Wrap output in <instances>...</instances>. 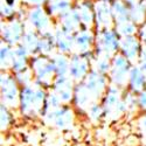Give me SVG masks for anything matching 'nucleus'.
<instances>
[{"label": "nucleus", "instance_id": "f257e3e1", "mask_svg": "<svg viewBox=\"0 0 146 146\" xmlns=\"http://www.w3.org/2000/svg\"><path fill=\"white\" fill-rule=\"evenodd\" d=\"M47 95V89L34 82L29 86L21 87L19 104L21 115L28 118L40 117Z\"/></svg>", "mask_w": 146, "mask_h": 146}, {"label": "nucleus", "instance_id": "f03ea898", "mask_svg": "<svg viewBox=\"0 0 146 146\" xmlns=\"http://www.w3.org/2000/svg\"><path fill=\"white\" fill-rule=\"evenodd\" d=\"M101 103L105 111V119L115 120L129 112L127 105L124 100L123 88H119L113 84H110L108 87Z\"/></svg>", "mask_w": 146, "mask_h": 146}, {"label": "nucleus", "instance_id": "7ed1b4c3", "mask_svg": "<svg viewBox=\"0 0 146 146\" xmlns=\"http://www.w3.org/2000/svg\"><path fill=\"white\" fill-rule=\"evenodd\" d=\"M29 66L33 70L34 83L46 89L52 88L53 82L56 77L52 56H44L40 54L32 55Z\"/></svg>", "mask_w": 146, "mask_h": 146}, {"label": "nucleus", "instance_id": "20e7f679", "mask_svg": "<svg viewBox=\"0 0 146 146\" xmlns=\"http://www.w3.org/2000/svg\"><path fill=\"white\" fill-rule=\"evenodd\" d=\"M120 47V35L115 28L96 31V40H95V55H103L113 57Z\"/></svg>", "mask_w": 146, "mask_h": 146}, {"label": "nucleus", "instance_id": "39448f33", "mask_svg": "<svg viewBox=\"0 0 146 146\" xmlns=\"http://www.w3.org/2000/svg\"><path fill=\"white\" fill-rule=\"evenodd\" d=\"M0 92H1V103L6 104L11 109L19 108L21 88L12 71L1 70V75H0Z\"/></svg>", "mask_w": 146, "mask_h": 146}, {"label": "nucleus", "instance_id": "423d86ee", "mask_svg": "<svg viewBox=\"0 0 146 146\" xmlns=\"http://www.w3.org/2000/svg\"><path fill=\"white\" fill-rule=\"evenodd\" d=\"M133 63L129 61L120 52H118L111 61V68L108 74L110 84L117 86L119 88H125L127 87L129 82V75L132 68Z\"/></svg>", "mask_w": 146, "mask_h": 146}, {"label": "nucleus", "instance_id": "0eeeda50", "mask_svg": "<svg viewBox=\"0 0 146 146\" xmlns=\"http://www.w3.org/2000/svg\"><path fill=\"white\" fill-rule=\"evenodd\" d=\"M43 121L57 130H70L75 123V112L68 104H62L58 109L42 117Z\"/></svg>", "mask_w": 146, "mask_h": 146}, {"label": "nucleus", "instance_id": "6e6552de", "mask_svg": "<svg viewBox=\"0 0 146 146\" xmlns=\"http://www.w3.org/2000/svg\"><path fill=\"white\" fill-rule=\"evenodd\" d=\"M26 29V22H23L21 18L17 15L4 20L0 23V34H1V40L11 46H17L21 42L22 35Z\"/></svg>", "mask_w": 146, "mask_h": 146}, {"label": "nucleus", "instance_id": "1a4fd4ad", "mask_svg": "<svg viewBox=\"0 0 146 146\" xmlns=\"http://www.w3.org/2000/svg\"><path fill=\"white\" fill-rule=\"evenodd\" d=\"M94 52L88 54L72 53L70 55L68 76L71 80H74L76 83L82 82L91 70V61L94 58Z\"/></svg>", "mask_w": 146, "mask_h": 146}, {"label": "nucleus", "instance_id": "9d476101", "mask_svg": "<svg viewBox=\"0 0 146 146\" xmlns=\"http://www.w3.org/2000/svg\"><path fill=\"white\" fill-rule=\"evenodd\" d=\"M53 17L48 13L46 6L31 7L26 15V25L39 33L53 29Z\"/></svg>", "mask_w": 146, "mask_h": 146}, {"label": "nucleus", "instance_id": "9b49d317", "mask_svg": "<svg viewBox=\"0 0 146 146\" xmlns=\"http://www.w3.org/2000/svg\"><path fill=\"white\" fill-rule=\"evenodd\" d=\"M87 89L90 91V94L94 96L96 102H101L103 96L110 86V81H109L108 75H104L102 72H98L95 69H91L87 77L82 81Z\"/></svg>", "mask_w": 146, "mask_h": 146}, {"label": "nucleus", "instance_id": "f8f14e48", "mask_svg": "<svg viewBox=\"0 0 146 146\" xmlns=\"http://www.w3.org/2000/svg\"><path fill=\"white\" fill-rule=\"evenodd\" d=\"M95 17H96V23H95L96 31L115 28V18L112 13L111 4H108L103 1V0H97L95 3Z\"/></svg>", "mask_w": 146, "mask_h": 146}, {"label": "nucleus", "instance_id": "ddd939ff", "mask_svg": "<svg viewBox=\"0 0 146 146\" xmlns=\"http://www.w3.org/2000/svg\"><path fill=\"white\" fill-rule=\"evenodd\" d=\"M75 86L76 82L71 80L68 75L56 76L53 82L52 90L58 96V98L62 101L63 104H69L74 101Z\"/></svg>", "mask_w": 146, "mask_h": 146}, {"label": "nucleus", "instance_id": "4468645a", "mask_svg": "<svg viewBox=\"0 0 146 146\" xmlns=\"http://www.w3.org/2000/svg\"><path fill=\"white\" fill-rule=\"evenodd\" d=\"M141 49H143V44L140 39L138 38V35L121 36L120 38L119 52L129 61H131L133 64L138 62Z\"/></svg>", "mask_w": 146, "mask_h": 146}, {"label": "nucleus", "instance_id": "2eb2a0df", "mask_svg": "<svg viewBox=\"0 0 146 146\" xmlns=\"http://www.w3.org/2000/svg\"><path fill=\"white\" fill-rule=\"evenodd\" d=\"M55 33V39H56V47H57V52L71 55L75 52V34L71 33L67 29H64L61 25H58L54 29Z\"/></svg>", "mask_w": 146, "mask_h": 146}, {"label": "nucleus", "instance_id": "dca6fc26", "mask_svg": "<svg viewBox=\"0 0 146 146\" xmlns=\"http://www.w3.org/2000/svg\"><path fill=\"white\" fill-rule=\"evenodd\" d=\"M74 6L78 13L82 28L95 29V4H92L89 0H78L76 4H74Z\"/></svg>", "mask_w": 146, "mask_h": 146}, {"label": "nucleus", "instance_id": "f3484780", "mask_svg": "<svg viewBox=\"0 0 146 146\" xmlns=\"http://www.w3.org/2000/svg\"><path fill=\"white\" fill-rule=\"evenodd\" d=\"M95 40H96V33L94 29H86L81 28L75 33V52L80 54H88L94 52L95 48Z\"/></svg>", "mask_w": 146, "mask_h": 146}, {"label": "nucleus", "instance_id": "a211bd4d", "mask_svg": "<svg viewBox=\"0 0 146 146\" xmlns=\"http://www.w3.org/2000/svg\"><path fill=\"white\" fill-rule=\"evenodd\" d=\"M94 102H96L94 96L90 94V91L87 89V87L84 86V83L83 82L76 83L75 92H74V101H72L74 105L78 109V110L86 112L88 110V108Z\"/></svg>", "mask_w": 146, "mask_h": 146}, {"label": "nucleus", "instance_id": "6ab92c4d", "mask_svg": "<svg viewBox=\"0 0 146 146\" xmlns=\"http://www.w3.org/2000/svg\"><path fill=\"white\" fill-rule=\"evenodd\" d=\"M57 52L56 39L54 29L40 33V40L38 46V54L44 56H53Z\"/></svg>", "mask_w": 146, "mask_h": 146}, {"label": "nucleus", "instance_id": "aec40b11", "mask_svg": "<svg viewBox=\"0 0 146 146\" xmlns=\"http://www.w3.org/2000/svg\"><path fill=\"white\" fill-rule=\"evenodd\" d=\"M32 54L21 43L13 47V58H12L11 71L15 72L29 66Z\"/></svg>", "mask_w": 146, "mask_h": 146}, {"label": "nucleus", "instance_id": "412c9836", "mask_svg": "<svg viewBox=\"0 0 146 146\" xmlns=\"http://www.w3.org/2000/svg\"><path fill=\"white\" fill-rule=\"evenodd\" d=\"M146 88V74L140 69V67L137 64H133L129 75V82H127V89L135 94H139Z\"/></svg>", "mask_w": 146, "mask_h": 146}, {"label": "nucleus", "instance_id": "4be33fe9", "mask_svg": "<svg viewBox=\"0 0 146 146\" xmlns=\"http://www.w3.org/2000/svg\"><path fill=\"white\" fill-rule=\"evenodd\" d=\"M58 19V25H61L64 29L71 32V33H76L82 28L81 26V20L78 17V13L75 8V6H72L69 11H67L66 13H63Z\"/></svg>", "mask_w": 146, "mask_h": 146}, {"label": "nucleus", "instance_id": "5701e85b", "mask_svg": "<svg viewBox=\"0 0 146 146\" xmlns=\"http://www.w3.org/2000/svg\"><path fill=\"white\" fill-rule=\"evenodd\" d=\"M39 40H40V33L36 32L33 28H31V27H28L25 29V33L22 35V39H21L20 43L25 47L32 55H35V54H38Z\"/></svg>", "mask_w": 146, "mask_h": 146}, {"label": "nucleus", "instance_id": "b1692460", "mask_svg": "<svg viewBox=\"0 0 146 146\" xmlns=\"http://www.w3.org/2000/svg\"><path fill=\"white\" fill-rule=\"evenodd\" d=\"M111 8H112V13L115 18V26L131 20L129 6L124 0H115L111 4Z\"/></svg>", "mask_w": 146, "mask_h": 146}, {"label": "nucleus", "instance_id": "393cba45", "mask_svg": "<svg viewBox=\"0 0 146 146\" xmlns=\"http://www.w3.org/2000/svg\"><path fill=\"white\" fill-rule=\"evenodd\" d=\"M72 6V0H53L46 4V8L53 18H60Z\"/></svg>", "mask_w": 146, "mask_h": 146}, {"label": "nucleus", "instance_id": "a878e982", "mask_svg": "<svg viewBox=\"0 0 146 146\" xmlns=\"http://www.w3.org/2000/svg\"><path fill=\"white\" fill-rule=\"evenodd\" d=\"M53 63H54V68H55V72L56 76H62V75H68L69 71V63H70V55L67 54H62L56 52L53 56Z\"/></svg>", "mask_w": 146, "mask_h": 146}, {"label": "nucleus", "instance_id": "bb28decb", "mask_svg": "<svg viewBox=\"0 0 146 146\" xmlns=\"http://www.w3.org/2000/svg\"><path fill=\"white\" fill-rule=\"evenodd\" d=\"M12 58H13V46L1 40V46H0V67H1V70L11 71Z\"/></svg>", "mask_w": 146, "mask_h": 146}, {"label": "nucleus", "instance_id": "cd10ccee", "mask_svg": "<svg viewBox=\"0 0 146 146\" xmlns=\"http://www.w3.org/2000/svg\"><path fill=\"white\" fill-rule=\"evenodd\" d=\"M111 61L112 58L109 56L103 55H94L91 61V69H95L98 72H102L104 75H108L111 68Z\"/></svg>", "mask_w": 146, "mask_h": 146}, {"label": "nucleus", "instance_id": "c85d7f7f", "mask_svg": "<svg viewBox=\"0 0 146 146\" xmlns=\"http://www.w3.org/2000/svg\"><path fill=\"white\" fill-rule=\"evenodd\" d=\"M62 101H61L58 98V96L52 90L50 92H48L47 95V98L44 101V104H43V108H42V110H41V115L40 117H44L46 115H48L49 112L56 110V109H58L61 105H62Z\"/></svg>", "mask_w": 146, "mask_h": 146}, {"label": "nucleus", "instance_id": "c756f323", "mask_svg": "<svg viewBox=\"0 0 146 146\" xmlns=\"http://www.w3.org/2000/svg\"><path fill=\"white\" fill-rule=\"evenodd\" d=\"M88 118L94 121V123H98L102 119H105V111L101 102H94L86 111Z\"/></svg>", "mask_w": 146, "mask_h": 146}, {"label": "nucleus", "instance_id": "7c9ffc66", "mask_svg": "<svg viewBox=\"0 0 146 146\" xmlns=\"http://www.w3.org/2000/svg\"><path fill=\"white\" fill-rule=\"evenodd\" d=\"M13 75L15 77V80L18 81V83L20 84V87H26L29 86L34 82V75H33V70L31 68V66L23 68L19 71L13 72Z\"/></svg>", "mask_w": 146, "mask_h": 146}, {"label": "nucleus", "instance_id": "2f4dec72", "mask_svg": "<svg viewBox=\"0 0 146 146\" xmlns=\"http://www.w3.org/2000/svg\"><path fill=\"white\" fill-rule=\"evenodd\" d=\"M12 123H13V115L11 112V108L1 103L0 105V129H1V132L7 131L11 127Z\"/></svg>", "mask_w": 146, "mask_h": 146}, {"label": "nucleus", "instance_id": "473e14b6", "mask_svg": "<svg viewBox=\"0 0 146 146\" xmlns=\"http://www.w3.org/2000/svg\"><path fill=\"white\" fill-rule=\"evenodd\" d=\"M115 29L117 31V33L121 36H130V35H137L138 34V29L139 26L136 22H133L132 20H129L126 22L119 23V25L115 26Z\"/></svg>", "mask_w": 146, "mask_h": 146}, {"label": "nucleus", "instance_id": "72a5a7b5", "mask_svg": "<svg viewBox=\"0 0 146 146\" xmlns=\"http://www.w3.org/2000/svg\"><path fill=\"white\" fill-rule=\"evenodd\" d=\"M138 66L140 67V69L146 74V48L143 47V49L140 52V55H139V60H138Z\"/></svg>", "mask_w": 146, "mask_h": 146}, {"label": "nucleus", "instance_id": "f704fd0d", "mask_svg": "<svg viewBox=\"0 0 146 146\" xmlns=\"http://www.w3.org/2000/svg\"><path fill=\"white\" fill-rule=\"evenodd\" d=\"M138 38L140 39L141 41V44L143 47L146 48V21L143 23V25L139 26V29H138Z\"/></svg>", "mask_w": 146, "mask_h": 146}, {"label": "nucleus", "instance_id": "c9c22d12", "mask_svg": "<svg viewBox=\"0 0 146 146\" xmlns=\"http://www.w3.org/2000/svg\"><path fill=\"white\" fill-rule=\"evenodd\" d=\"M138 105L143 111H146V88L138 94Z\"/></svg>", "mask_w": 146, "mask_h": 146}, {"label": "nucleus", "instance_id": "e433bc0d", "mask_svg": "<svg viewBox=\"0 0 146 146\" xmlns=\"http://www.w3.org/2000/svg\"><path fill=\"white\" fill-rule=\"evenodd\" d=\"M26 5L34 7V6H46L48 0H23Z\"/></svg>", "mask_w": 146, "mask_h": 146}, {"label": "nucleus", "instance_id": "4c0bfd02", "mask_svg": "<svg viewBox=\"0 0 146 146\" xmlns=\"http://www.w3.org/2000/svg\"><path fill=\"white\" fill-rule=\"evenodd\" d=\"M139 127L141 129L143 132L146 133V113L141 117V119H140V121H139Z\"/></svg>", "mask_w": 146, "mask_h": 146}, {"label": "nucleus", "instance_id": "58836bf2", "mask_svg": "<svg viewBox=\"0 0 146 146\" xmlns=\"http://www.w3.org/2000/svg\"><path fill=\"white\" fill-rule=\"evenodd\" d=\"M1 1L11 5L12 7H14V8H17V6H18V0H1Z\"/></svg>", "mask_w": 146, "mask_h": 146}, {"label": "nucleus", "instance_id": "ea45409f", "mask_svg": "<svg viewBox=\"0 0 146 146\" xmlns=\"http://www.w3.org/2000/svg\"><path fill=\"white\" fill-rule=\"evenodd\" d=\"M103 1H105V3H108V4H112L115 0H103Z\"/></svg>", "mask_w": 146, "mask_h": 146}, {"label": "nucleus", "instance_id": "a19ab883", "mask_svg": "<svg viewBox=\"0 0 146 146\" xmlns=\"http://www.w3.org/2000/svg\"><path fill=\"white\" fill-rule=\"evenodd\" d=\"M124 1H132V0H124Z\"/></svg>", "mask_w": 146, "mask_h": 146}]
</instances>
